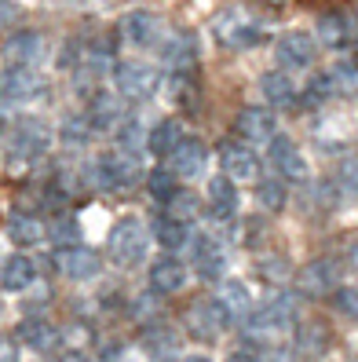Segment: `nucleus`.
<instances>
[{"label":"nucleus","instance_id":"obj_25","mask_svg":"<svg viewBox=\"0 0 358 362\" xmlns=\"http://www.w3.org/2000/svg\"><path fill=\"white\" fill-rule=\"evenodd\" d=\"M33 282H37V264L30 257H23V252H15V257H8L0 264V289L26 293Z\"/></svg>","mask_w":358,"mask_h":362},{"label":"nucleus","instance_id":"obj_6","mask_svg":"<svg viewBox=\"0 0 358 362\" xmlns=\"http://www.w3.org/2000/svg\"><path fill=\"white\" fill-rule=\"evenodd\" d=\"M252 318V329L256 333H278V329H289L292 318H297V300L289 293H275L267 304H260L256 311H249Z\"/></svg>","mask_w":358,"mask_h":362},{"label":"nucleus","instance_id":"obj_37","mask_svg":"<svg viewBox=\"0 0 358 362\" xmlns=\"http://www.w3.org/2000/svg\"><path fill=\"white\" fill-rule=\"evenodd\" d=\"M92 121L88 117H84V114H70L66 121H62V129H59V139L62 143H66V146H84V143H88L92 139Z\"/></svg>","mask_w":358,"mask_h":362},{"label":"nucleus","instance_id":"obj_39","mask_svg":"<svg viewBox=\"0 0 358 362\" xmlns=\"http://www.w3.org/2000/svg\"><path fill=\"white\" fill-rule=\"evenodd\" d=\"M340 198H358V158H344L336 165V176H333Z\"/></svg>","mask_w":358,"mask_h":362},{"label":"nucleus","instance_id":"obj_4","mask_svg":"<svg viewBox=\"0 0 358 362\" xmlns=\"http://www.w3.org/2000/svg\"><path fill=\"white\" fill-rule=\"evenodd\" d=\"M114 84H117V92L124 99H150L157 88H161V77L157 70L150 66V62H139V59H124L117 62V70H114Z\"/></svg>","mask_w":358,"mask_h":362},{"label":"nucleus","instance_id":"obj_12","mask_svg":"<svg viewBox=\"0 0 358 362\" xmlns=\"http://www.w3.org/2000/svg\"><path fill=\"white\" fill-rule=\"evenodd\" d=\"M216 37L223 40L227 48L245 52V48H256L260 40H263V26L245 23V18H238V11H227V15L216 18Z\"/></svg>","mask_w":358,"mask_h":362},{"label":"nucleus","instance_id":"obj_15","mask_svg":"<svg viewBox=\"0 0 358 362\" xmlns=\"http://www.w3.org/2000/svg\"><path fill=\"white\" fill-rule=\"evenodd\" d=\"M40 55H44V37H40L37 30H23L15 33L8 45H4V62L8 70H33Z\"/></svg>","mask_w":358,"mask_h":362},{"label":"nucleus","instance_id":"obj_46","mask_svg":"<svg viewBox=\"0 0 358 362\" xmlns=\"http://www.w3.org/2000/svg\"><path fill=\"white\" fill-rule=\"evenodd\" d=\"M59 362H88V358H84V355H80V351H70V355H62V358H59Z\"/></svg>","mask_w":358,"mask_h":362},{"label":"nucleus","instance_id":"obj_27","mask_svg":"<svg viewBox=\"0 0 358 362\" xmlns=\"http://www.w3.org/2000/svg\"><path fill=\"white\" fill-rule=\"evenodd\" d=\"M179 139H183V124L176 117H165V121H157L154 129L146 132V151L157 154V158H168L179 146Z\"/></svg>","mask_w":358,"mask_h":362},{"label":"nucleus","instance_id":"obj_41","mask_svg":"<svg viewBox=\"0 0 358 362\" xmlns=\"http://www.w3.org/2000/svg\"><path fill=\"white\" fill-rule=\"evenodd\" d=\"M333 304H336V311H344L347 318H358V289H340L333 296Z\"/></svg>","mask_w":358,"mask_h":362},{"label":"nucleus","instance_id":"obj_45","mask_svg":"<svg viewBox=\"0 0 358 362\" xmlns=\"http://www.w3.org/2000/svg\"><path fill=\"white\" fill-rule=\"evenodd\" d=\"M99 355L114 362V358H121V344H117V340H114V344H102V351H99Z\"/></svg>","mask_w":358,"mask_h":362},{"label":"nucleus","instance_id":"obj_24","mask_svg":"<svg viewBox=\"0 0 358 362\" xmlns=\"http://www.w3.org/2000/svg\"><path fill=\"white\" fill-rule=\"evenodd\" d=\"M260 92H263V99L275 106V110H297V103H300L297 84H292V77H285L282 70L263 74L260 77Z\"/></svg>","mask_w":358,"mask_h":362},{"label":"nucleus","instance_id":"obj_14","mask_svg":"<svg viewBox=\"0 0 358 362\" xmlns=\"http://www.w3.org/2000/svg\"><path fill=\"white\" fill-rule=\"evenodd\" d=\"M121 37H124V45H132V48H154L157 40H161V18L154 11H129L121 18Z\"/></svg>","mask_w":358,"mask_h":362},{"label":"nucleus","instance_id":"obj_9","mask_svg":"<svg viewBox=\"0 0 358 362\" xmlns=\"http://www.w3.org/2000/svg\"><path fill=\"white\" fill-rule=\"evenodd\" d=\"M318 40L326 48H336V52H347L358 45V18L347 15V11H329L318 18Z\"/></svg>","mask_w":358,"mask_h":362},{"label":"nucleus","instance_id":"obj_30","mask_svg":"<svg viewBox=\"0 0 358 362\" xmlns=\"http://www.w3.org/2000/svg\"><path fill=\"white\" fill-rule=\"evenodd\" d=\"M216 300L223 304V311L230 318H241V315L252 311V289L245 282H238V279H230V282H220V296H216Z\"/></svg>","mask_w":358,"mask_h":362},{"label":"nucleus","instance_id":"obj_3","mask_svg":"<svg viewBox=\"0 0 358 362\" xmlns=\"http://www.w3.org/2000/svg\"><path fill=\"white\" fill-rule=\"evenodd\" d=\"M267 161L278 173L282 183H307L311 180V161L304 158V151L289 136H275L267 146Z\"/></svg>","mask_w":358,"mask_h":362},{"label":"nucleus","instance_id":"obj_16","mask_svg":"<svg viewBox=\"0 0 358 362\" xmlns=\"http://www.w3.org/2000/svg\"><path fill=\"white\" fill-rule=\"evenodd\" d=\"M314 40L311 33H282L278 45H275V59L282 70H307L314 62Z\"/></svg>","mask_w":358,"mask_h":362},{"label":"nucleus","instance_id":"obj_42","mask_svg":"<svg viewBox=\"0 0 358 362\" xmlns=\"http://www.w3.org/2000/svg\"><path fill=\"white\" fill-rule=\"evenodd\" d=\"M18 15H23V11H18L15 0H0V26H15Z\"/></svg>","mask_w":358,"mask_h":362},{"label":"nucleus","instance_id":"obj_18","mask_svg":"<svg viewBox=\"0 0 358 362\" xmlns=\"http://www.w3.org/2000/svg\"><path fill=\"white\" fill-rule=\"evenodd\" d=\"M205 161H208V146L198 136H183L179 146L168 154V168H172L176 176H201Z\"/></svg>","mask_w":358,"mask_h":362},{"label":"nucleus","instance_id":"obj_40","mask_svg":"<svg viewBox=\"0 0 358 362\" xmlns=\"http://www.w3.org/2000/svg\"><path fill=\"white\" fill-rule=\"evenodd\" d=\"M336 95V84H333V74H314L311 81H307V92H304V99H307V106H318V103H329Z\"/></svg>","mask_w":358,"mask_h":362},{"label":"nucleus","instance_id":"obj_17","mask_svg":"<svg viewBox=\"0 0 358 362\" xmlns=\"http://www.w3.org/2000/svg\"><path fill=\"white\" fill-rule=\"evenodd\" d=\"M55 264H59V271L66 274L70 282H92L95 274L102 271V260H99V252L84 249V245H73V249H59Z\"/></svg>","mask_w":358,"mask_h":362},{"label":"nucleus","instance_id":"obj_31","mask_svg":"<svg viewBox=\"0 0 358 362\" xmlns=\"http://www.w3.org/2000/svg\"><path fill=\"white\" fill-rule=\"evenodd\" d=\"M114 151L129 154V158H139V151H146V129L136 121V117H121V124L114 129Z\"/></svg>","mask_w":358,"mask_h":362},{"label":"nucleus","instance_id":"obj_13","mask_svg":"<svg viewBox=\"0 0 358 362\" xmlns=\"http://www.w3.org/2000/svg\"><path fill=\"white\" fill-rule=\"evenodd\" d=\"M234 132L241 143H270L278 136V121L267 106H245L234 121Z\"/></svg>","mask_w":358,"mask_h":362},{"label":"nucleus","instance_id":"obj_43","mask_svg":"<svg viewBox=\"0 0 358 362\" xmlns=\"http://www.w3.org/2000/svg\"><path fill=\"white\" fill-rule=\"evenodd\" d=\"M0 362H18V348L11 340H0Z\"/></svg>","mask_w":358,"mask_h":362},{"label":"nucleus","instance_id":"obj_1","mask_svg":"<svg viewBox=\"0 0 358 362\" xmlns=\"http://www.w3.org/2000/svg\"><path fill=\"white\" fill-rule=\"evenodd\" d=\"M146 245H150V234H146V223L139 216H121L107 234V252L121 267H132V264L146 260Z\"/></svg>","mask_w":358,"mask_h":362},{"label":"nucleus","instance_id":"obj_28","mask_svg":"<svg viewBox=\"0 0 358 362\" xmlns=\"http://www.w3.org/2000/svg\"><path fill=\"white\" fill-rule=\"evenodd\" d=\"M8 238L18 245V249H30V245H40L48 238L44 223H40L37 216H30V212H18V216L8 220Z\"/></svg>","mask_w":358,"mask_h":362},{"label":"nucleus","instance_id":"obj_32","mask_svg":"<svg viewBox=\"0 0 358 362\" xmlns=\"http://www.w3.org/2000/svg\"><path fill=\"white\" fill-rule=\"evenodd\" d=\"M154 238L172 252V249H183V245H191V227L186 223H176V220H168L165 212L154 220Z\"/></svg>","mask_w":358,"mask_h":362},{"label":"nucleus","instance_id":"obj_35","mask_svg":"<svg viewBox=\"0 0 358 362\" xmlns=\"http://www.w3.org/2000/svg\"><path fill=\"white\" fill-rule=\"evenodd\" d=\"M165 216L191 227V223L198 220V198L191 194V190H176V194L165 202Z\"/></svg>","mask_w":358,"mask_h":362},{"label":"nucleus","instance_id":"obj_26","mask_svg":"<svg viewBox=\"0 0 358 362\" xmlns=\"http://www.w3.org/2000/svg\"><path fill=\"white\" fill-rule=\"evenodd\" d=\"M336 264L333 260H311L304 271H300V289L311 293V296H322L329 289H336Z\"/></svg>","mask_w":358,"mask_h":362},{"label":"nucleus","instance_id":"obj_2","mask_svg":"<svg viewBox=\"0 0 358 362\" xmlns=\"http://www.w3.org/2000/svg\"><path fill=\"white\" fill-rule=\"evenodd\" d=\"M139 158H129L121 151H107L95 165H92V180L99 190H129L139 180Z\"/></svg>","mask_w":358,"mask_h":362},{"label":"nucleus","instance_id":"obj_23","mask_svg":"<svg viewBox=\"0 0 358 362\" xmlns=\"http://www.w3.org/2000/svg\"><path fill=\"white\" fill-rule=\"evenodd\" d=\"M238 212V183L223 173L208 180V216L213 220H234Z\"/></svg>","mask_w":358,"mask_h":362},{"label":"nucleus","instance_id":"obj_11","mask_svg":"<svg viewBox=\"0 0 358 362\" xmlns=\"http://www.w3.org/2000/svg\"><path fill=\"white\" fill-rule=\"evenodd\" d=\"M161 59H165L168 74H194V66H198V40H194V33L179 30L172 37H165L161 40Z\"/></svg>","mask_w":358,"mask_h":362},{"label":"nucleus","instance_id":"obj_10","mask_svg":"<svg viewBox=\"0 0 358 362\" xmlns=\"http://www.w3.org/2000/svg\"><path fill=\"white\" fill-rule=\"evenodd\" d=\"M230 322H234V318L223 311L220 300H201V304H194L191 311H186V326H191V333L198 340H216Z\"/></svg>","mask_w":358,"mask_h":362},{"label":"nucleus","instance_id":"obj_34","mask_svg":"<svg viewBox=\"0 0 358 362\" xmlns=\"http://www.w3.org/2000/svg\"><path fill=\"white\" fill-rule=\"evenodd\" d=\"M256 202H260V209H267V212H282L285 202H289V190H285V183H282L278 176L256 180Z\"/></svg>","mask_w":358,"mask_h":362},{"label":"nucleus","instance_id":"obj_44","mask_svg":"<svg viewBox=\"0 0 358 362\" xmlns=\"http://www.w3.org/2000/svg\"><path fill=\"white\" fill-rule=\"evenodd\" d=\"M227 362H260V358H256V351L238 348V351H230V355H227Z\"/></svg>","mask_w":358,"mask_h":362},{"label":"nucleus","instance_id":"obj_47","mask_svg":"<svg viewBox=\"0 0 358 362\" xmlns=\"http://www.w3.org/2000/svg\"><path fill=\"white\" fill-rule=\"evenodd\" d=\"M179 362H213V358H208V355H183Z\"/></svg>","mask_w":358,"mask_h":362},{"label":"nucleus","instance_id":"obj_7","mask_svg":"<svg viewBox=\"0 0 358 362\" xmlns=\"http://www.w3.org/2000/svg\"><path fill=\"white\" fill-rule=\"evenodd\" d=\"M191 260H194V274L205 282H223V245L213 238V234H194L191 238Z\"/></svg>","mask_w":358,"mask_h":362},{"label":"nucleus","instance_id":"obj_33","mask_svg":"<svg viewBox=\"0 0 358 362\" xmlns=\"http://www.w3.org/2000/svg\"><path fill=\"white\" fill-rule=\"evenodd\" d=\"M44 230H48V242L59 245V249H73V245H80V223H77L73 216H55V220L44 223Z\"/></svg>","mask_w":358,"mask_h":362},{"label":"nucleus","instance_id":"obj_8","mask_svg":"<svg viewBox=\"0 0 358 362\" xmlns=\"http://www.w3.org/2000/svg\"><path fill=\"white\" fill-rule=\"evenodd\" d=\"M220 165H223V176L234 180V183L260 180V168H263V161L256 158V151H252L249 143H227L220 151Z\"/></svg>","mask_w":358,"mask_h":362},{"label":"nucleus","instance_id":"obj_29","mask_svg":"<svg viewBox=\"0 0 358 362\" xmlns=\"http://www.w3.org/2000/svg\"><path fill=\"white\" fill-rule=\"evenodd\" d=\"M92 121V129L102 132V129H117L121 124V103L107 92H92V106H88V114H84Z\"/></svg>","mask_w":358,"mask_h":362},{"label":"nucleus","instance_id":"obj_38","mask_svg":"<svg viewBox=\"0 0 358 362\" xmlns=\"http://www.w3.org/2000/svg\"><path fill=\"white\" fill-rule=\"evenodd\" d=\"M333 74V84L336 92H347V95H358V55H344L336 66L329 70Z\"/></svg>","mask_w":358,"mask_h":362},{"label":"nucleus","instance_id":"obj_22","mask_svg":"<svg viewBox=\"0 0 358 362\" xmlns=\"http://www.w3.org/2000/svg\"><path fill=\"white\" fill-rule=\"evenodd\" d=\"M15 340L30 351H52V348H59L62 333L48 322V318H23L15 329Z\"/></svg>","mask_w":358,"mask_h":362},{"label":"nucleus","instance_id":"obj_20","mask_svg":"<svg viewBox=\"0 0 358 362\" xmlns=\"http://www.w3.org/2000/svg\"><path fill=\"white\" fill-rule=\"evenodd\" d=\"M186 279H191V267H186L183 260L176 257H161L150 264V289L157 296H172L186 286Z\"/></svg>","mask_w":358,"mask_h":362},{"label":"nucleus","instance_id":"obj_36","mask_svg":"<svg viewBox=\"0 0 358 362\" xmlns=\"http://www.w3.org/2000/svg\"><path fill=\"white\" fill-rule=\"evenodd\" d=\"M146 190L157 198V202H168L179 190V176L172 173L168 165H161V168H150V176H146Z\"/></svg>","mask_w":358,"mask_h":362},{"label":"nucleus","instance_id":"obj_21","mask_svg":"<svg viewBox=\"0 0 358 362\" xmlns=\"http://www.w3.org/2000/svg\"><path fill=\"white\" fill-rule=\"evenodd\" d=\"M139 344L146 348V355H150L154 362H172L179 355V333L172 326H165V322H154V326H146L139 333Z\"/></svg>","mask_w":358,"mask_h":362},{"label":"nucleus","instance_id":"obj_19","mask_svg":"<svg viewBox=\"0 0 358 362\" xmlns=\"http://www.w3.org/2000/svg\"><path fill=\"white\" fill-rule=\"evenodd\" d=\"M40 92H44V77L37 70H4V77H0V99H8L11 106L37 99Z\"/></svg>","mask_w":358,"mask_h":362},{"label":"nucleus","instance_id":"obj_5","mask_svg":"<svg viewBox=\"0 0 358 362\" xmlns=\"http://www.w3.org/2000/svg\"><path fill=\"white\" fill-rule=\"evenodd\" d=\"M48 143H52L48 124L37 121V117H23V121H15V129H11L8 151H11L18 161H37V158L48 154Z\"/></svg>","mask_w":358,"mask_h":362}]
</instances>
